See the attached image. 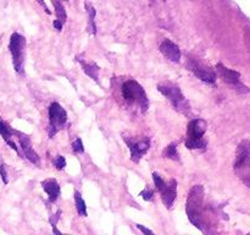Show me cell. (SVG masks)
I'll use <instances>...</instances> for the list:
<instances>
[{"mask_svg": "<svg viewBox=\"0 0 250 235\" xmlns=\"http://www.w3.org/2000/svg\"><path fill=\"white\" fill-rule=\"evenodd\" d=\"M158 91L172 104L176 112L186 115V117H189L190 112H192L190 104L181 91L180 86L171 81H163L158 85Z\"/></svg>", "mask_w": 250, "mask_h": 235, "instance_id": "7a4b0ae2", "label": "cell"}, {"mask_svg": "<svg viewBox=\"0 0 250 235\" xmlns=\"http://www.w3.org/2000/svg\"><path fill=\"white\" fill-rule=\"evenodd\" d=\"M164 157L167 159H171V161L180 162V153H178L177 143L176 142H172V143H170L166 147L165 151H164Z\"/></svg>", "mask_w": 250, "mask_h": 235, "instance_id": "ffe728a7", "label": "cell"}, {"mask_svg": "<svg viewBox=\"0 0 250 235\" xmlns=\"http://www.w3.org/2000/svg\"><path fill=\"white\" fill-rule=\"evenodd\" d=\"M51 1H53L54 9H55V15H56V20L54 21L53 26L54 28L58 29V31H62L63 24H65V22L67 21V14H66V10L60 0H51Z\"/></svg>", "mask_w": 250, "mask_h": 235, "instance_id": "9a60e30c", "label": "cell"}, {"mask_svg": "<svg viewBox=\"0 0 250 235\" xmlns=\"http://www.w3.org/2000/svg\"><path fill=\"white\" fill-rule=\"evenodd\" d=\"M26 38L21 33H12L9 41V50L12 56V65L19 75H24V61H26Z\"/></svg>", "mask_w": 250, "mask_h": 235, "instance_id": "8992f818", "label": "cell"}, {"mask_svg": "<svg viewBox=\"0 0 250 235\" xmlns=\"http://www.w3.org/2000/svg\"><path fill=\"white\" fill-rule=\"evenodd\" d=\"M15 135H16L17 139H19L20 147H21V153L23 154L24 158L28 159L32 164H34V165L41 166V158H39L38 153H37L33 149V147H32V142L29 136L17 131H15Z\"/></svg>", "mask_w": 250, "mask_h": 235, "instance_id": "7c38bea8", "label": "cell"}, {"mask_svg": "<svg viewBox=\"0 0 250 235\" xmlns=\"http://www.w3.org/2000/svg\"><path fill=\"white\" fill-rule=\"evenodd\" d=\"M204 196L205 188L203 185H194L189 190L187 197V206H186V212H187L188 219L194 227L202 232L208 233L207 228L209 227V218L207 215V208L204 207Z\"/></svg>", "mask_w": 250, "mask_h": 235, "instance_id": "6da1fadb", "label": "cell"}, {"mask_svg": "<svg viewBox=\"0 0 250 235\" xmlns=\"http://www.w3.org/2000/svg\"><path fill=\"white\" fill-rule=\"evenodd\" d=\"M53 164L58 170H63L66 166V159L65 157L62 156H56L55 158L53 159Z\"/></svg>", "mask_w": 250, "mask_h": 235, "instance_id": "603a6c76", "label": "cell"}, {"mask_svg": "<svg viewBox=\"0 0 250 235\" xmlns=\"http://www.w3.org/2000/svg\"><path fill=\"white\" fill-rule=\"evenodd\" d=\"M208 130V124L204 119L194 118L188 122L187 126V137H186L185 144L188 149H199V151H207L208 141L205 139V132Z\"/></svg>", "mask_w": 250, "mask_h": 235, "instance_id": "277c9868", "label": "cell"}, {"mask_svg": "<svg viewBox=\"0 0 250 235\" xmlns=\"http://www.w3.org/2000/svg\"><path fill=\"white\" fill-rule=\"evenodd\" d=\"M216 71L220 75V77L222 78V81H224L226 85H229L232 90L236 91L237 93L244 94V93L250 92L248 86H246L242 82V75L239 71L227 68V66H225L222 63L216 64Z\"/></svg>", "mask_w": 250, "mask_h": 235, "instance_id": "ba28073f", "label": "cell"}, {"mask_svg": "<svg viewBox=\"0 0 250 235\" xmlns=\"http://www.w3.org/2000/svg\"><path fill=\"white\" fill-rule=\"evenodd\" d=\"M233 170L242 183L250 188V140H242L237 146Z\"/></svg>", "mask_w": 250, "mask_h": 235, "instance_id": "5b68a950", "label": "cell"}, {"mask_svg": "<svg viewBox=\"0 0 250 235\" xmlns=\"http://www.w3.org/2000/svg\"><path fill=\"white\" fill-rule=\"evenodd\" d=\"M72 151L76 154H82L84 152V146H83V142L80 137L72 142Z\"/></svg>", "mask_w": 250, "mask_h": 235, "instance_id": "7402d4cb", "label": "cell"}, {"mask_svg": "<svg viewBox=\"0 0 250 235\" xmlns=\"http://www.w3.org/2000/svg\"><path fill=\"white\" fill-rule=\"evenodd\" d=\"M122 98L131 107H137L142 113L148 112L149 99L143 86L136 80H127L122 83Z\"/></svg>", "mask_w": 250, "mask_h": 235, "instance_id": "3957f363", "label": "cell"}, {"mask_svg": "<svg viewBox=\"0 0 250 235\" xmlns=\"http://www.w3.org/2000/svg\"><path fill=\"white\" fill-rule=\"evenodd\" d=\"M142 198L144 201H151L154 198V190H151L150 188H146L141 193H139Z\"/></svg>", "mask_w": 250, "mask_h": 235, "instance_id": "cb8c5ba5", "label": "cell"}, {"mask_svg": "<svg viewBox=\"0 0 250 235\" xmlns=\"http://www.w3.org/2000/svg\"><path fill=\"white\" fill-rule=\"evenodd\" d=\"M37 1H38V2H39V4H41V5H42V6H43V7H44V11H45V12H46V14H48V15H50V14H51V12H50V11H49L48 6H46V5H45V2H44V0H37Z\"/></svg>", "mask_w": 250, "mask_h": 235, "instance_id": "4316f807", "label": "cell"}, {"mask_svg": "<svg viewBox=\"0 0 250 235\" xmlns=\"http://www.w3.org/2000/svg\"><path fill=\"white\" fill-rule=\"evenodd\" d=\"M49 125H48V136L53 137L58 134L61 129H63L67 122V112L65 108L58 102H53L48 108Z\"/></svg>", "mask_w": 250, "mask_h": 235, "instance_id": "9c48e42d", "label": "cell"}, {"mask_svg": "<svg viewBox=\"0 0 250 235\" xmlns=\"http://www.w3.org/2000/svg\"><path fill=\"white\" fill-rule=\"evenodd\" d=\"M75 205L76 210H77V213L81 215V217H87V205H85L84 200H83L82 195H81L78 191H75Z\"/></svg>", "mask_w": 250, "mask_h": 235, "instance_id": "d6986e66", "label": "cell"}, {"mask_svg": "<svg viewBox=\"0 0 250 235\" xmlns=\"http://www.w3.org/2000/svg\"><path fill=\"white\" fill-rule=\"evenodd\" d=\"M61 211L59 210L58 212L55 213V214L54 215H51L50 218H49V222H50V224H51V227H53V232L55 233V234H61V232L60 230H58V228H56V224H58V222H59V219H60V215H61Z\"/></svg>", "mask_w": 250, "mask_h": 235, "instance_id": "44dd1931", "label": "cell"}, {"mask_svg": "<svg viewBox=\"0 0 250 235\" xmlns=\"http://www.w3.org/2000/svg\"><path fill=\"white\" fill-rule=\"evenodd\" d=\"M153 180L156 190L160 193L164 206L167 210H171L177 197V180L170 179L168 181H165L158 173H153Z\"/></svg>", "mask_w": 250, "mask_h": 235, "instance_id": "52a82bcc", "label": "cell"}, {"mask_svg": "<svg viewBox=\"0 0 250 235\" xmlns=\"http://www.w3.org/2000/svg\"><path fill=\"white\" fill-rule=\"evenodd\" d=\"M42 188H43V190L45 191V193L48 195L49 203H54L59 200L61 193V188L55 179H45V180H43L42 181Z\"/></svg>", "mask_w": 250, "mask_h": 235, "instance_id": "5bb4252c", "label": "cell"}, {"mask_svg": "<svg viewBox=\"0 0 250 235\" xmlns=\"http://www.w3.org/2000/svg\"><path fill=\"white\" fill-rule=\"evenodd\" d=\"M80 61L81 66H82L83 72L85 73L87 76H89L93 81H95L97 83H99V73H100V68L97 63L94 61H88L85 60H78Z\"/></svg>", "mask_w": 250, "mask_h": 235, "instance_id": "e0dca14e", "label": "cell"}, {"mask_svg": "<svg viewBox=\"0 0 250 235\" xmlns=\"http://www.w3.org/2000/svg\"><path fill=\"white\" fill-rule=\"evenodd\" d=\"M248 41H249V42H250V37H249V39H248Z\"/></svg>", "mask_w": 250, "mask_h": 235, "instance_id": "83f0119b", "label": "cell"}, {"mask_svg": "<svg viewBox=\"0 0 250 235\" xmlns=\"http://www.w3.org/2000/svg\"><path fill=\"white\" fill-rule=\"evenodd\" d=\"M85 10L88 12V16H89V24H88V31L90 32V34L95 36L97 34V24H95V15H97V11H95L94 7L90 4H85Z\"/></svg>", "mask_w": 250, "mask_h": 235, "instance_id": "ac0fdd59", "label": "cell"}, {"mask_svg": "<svg viewBox=\"0 0 250 235\" xmlns=\"http://www.w3.org/2000/svg\"><path fill=\"white\" fill-rule=\"evenodd\" d=\"M124 141L128 146L129 153H131V161L134 162V163H139L144 154L150 148V139L146 136L141 140H134L124 135Z\"/></svg>", "mask_w": 250, "mask_h": 235, "instance_id": "8fae6325", "label": "cell"}, {"mask_svg": "<svg viewBox=\"0 0 250 235\" xmlns=\"http://www.w3.org/2000/svg\"><path fill=\"white\" fill-rule=\"evenodd\" d=\"M136 227L138 228V229L141 230L142 233H144V234H148V235H153L154 234L153 230H150V229H148V228L143 227V225H142V224H136Z\"/></svg>", "mask_w": 250, "mask_h": 235, "instance_id": "484cf974", "label": "cell"}, {"mask_svg": "<svg viewBox=\"0 0 250 235\" xmlns=\"http://www.w3.org/2000/svg\"><path fill=\"white\" fill-rule=\"evenodd\" d=\"M186 68L190 72L194 73L203 82L208 83V85H215L216 83V71L212 68H210L209 65H207V64L202 63L199 59L189 55L187 59V63H186Z\"/></svg>", "mask_w": 250, "mask_h": 235, "instance_id": "30bf717a", "label": "cell"}, {"mask_svg": "<svg viewBox=\"0 0 250 235\" xmlns=\"http://www.w3.org/2000/svg\"><path fill=\"white\" fill-rule=\"evenodd\" d=\"M160 51L168 61L171 63L178 64L182 59V53H181V49L175 42H172L171 39L165 38L160 44Z\"/></svg>", "mask_w": 250, "mask_h": 235, "instance_id": "4fadbf2b", "label": "cell"}, {"mask_svg": "<svg viewBox=\"0 0 250 235\" xmlns=\"http://www.w3.org/2000/svg\"><path fill=\"white\" fill-rule=\"evenodd\" d=\"M14 134H15L14 130H12L11 127H10V125L7 124L6 121H4V120L1 119V117H0V136L4 139V141L6 142V143L9 144L15 152H17L19 154H22L21 151L19 149V147H17V144L12 141V136H14Z\"/></svg>", "mask_w": 250, "mask_h": 235, "instance_id": "2e32d148", "label": "cell"}, {"mask_svg": "<svg viewBox=\"0 0 250 235\" xmlns=\"http://www.w3.org/2000/svg\"><path fill=\"white\" fill-rule=\"evenodd\" d=\"M0 175H1V180L2 183L6 185L9 183V175H7V170H6V165L4 163L0 164Z\"/></svg>", "mask_w": 250, "mask_h": 235, "instance_id": "d4e9b609", "label": "cell"}]
</instances>
